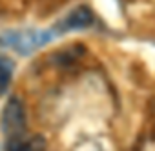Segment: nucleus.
Wrapping results in <instances>:
<instances>
[{"mask_svg":"<svg viewBox=\"0 0 155 151\" xmlns=\"http://www.w3.org/2000/svg\"><path fill=\"white\" fill-rule=\"evenodd\" d=\"M6 151H46V140L40 135H29L28 131L6 140Z\"/></svg>","mask_w":155,"mask_h":151,"instance_id":"nucleus-4","label":"nucleus"},{"mask_svg":"<svg viewBox=\"0 0 155 151\" xmlns=\"http://www.w3.org/2000/svg\"><path fill=\"white\" fill-rule=\"evenodd\" d=\"M2 131L6 138L26 133V111L18 97H11L2 113Z\"/></svg>","mask_w":155,"mask_h":151,"instance_id":"nucleus-2","label":"nucleus"},{"mask_svg":"<svg viewBox=\"0 0 155 151\" xmlns=\"http://www.w3.org/2000/svg\"><path fill=\"white\" fill-rule=\"evenodd\" d=\"M93 20H95L93 13L86 6H79L64 20H60L55 26V33H66V31H71V29H84V27H90L93 24Z\"/></svg>","mask_w":155,"mask_h":151,"instance_id":"nucleus-3","label":"nucleus"},{"mask_svg":"<svg viewBox=\"0 0 155 151\" xmlns=\"http://www.w3.org/2000/svg\"><path fill=\"white\" fill-rule=\"evenodd\" d=\"M55 35V29H9L0 33V44L20 55H29L51 42Z\"/></svg>","mask_w":155,"mask_h":151,"instance_id":"nucleus-1","label":"nucleus"},{"mask_svg":"<svg viewBox=\"0 0 155 151\" xmlns=\"http://www.w3.org/2000/svg\"><path fill=\"white\" fill-rule=\"evenodd\" d=\"M11 77H13V62L8 56L0 55V93L6 91V88L9 86Z\"/></svg>","mask_w":155,"mask_h":151,"instance_id":"nucleus-5","label":"nucleus"}]
</instances>
